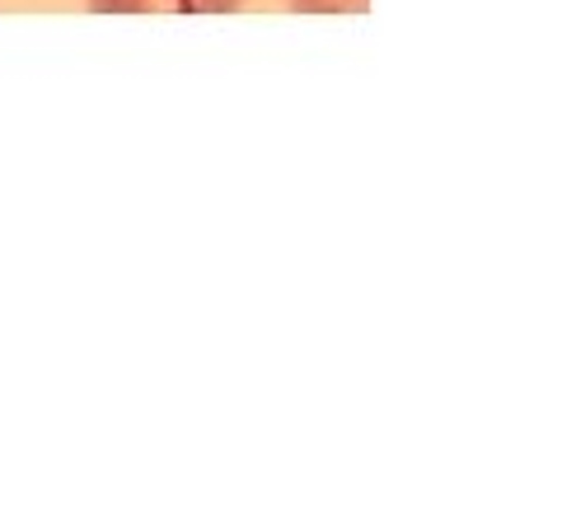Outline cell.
Returning a JSON list of instances; mask_svg holds the SVG:
<instances>
[{"label":"cell","mask_w":562,"mask_h":505,"mask_svg":"<svg viewBox=\"0 0 562 505\" xmlns=\"http://www.w3.org/2000/svg\"><path fill=\"white\" fill-rule=\"evenodd\" d=\"M99 14H150V10H179V14H225L240 0H89Z\"/></svg>","instance_id":"6da1fadb"},{"label":"cell","mask_w":562,"mask_h":505,"mask_svg":"<svg viewBox=\"0 0 562 505\" xmlns=\"http://www.w3.org/2000/svg\"><path fill=\"white\" fill-rule=\"evenodd\" d=\"M291 5L305 14H338V10H366L370 0H291Z\"/></svg>","instance_id":"7a4b0ae2"}]
</instances>
